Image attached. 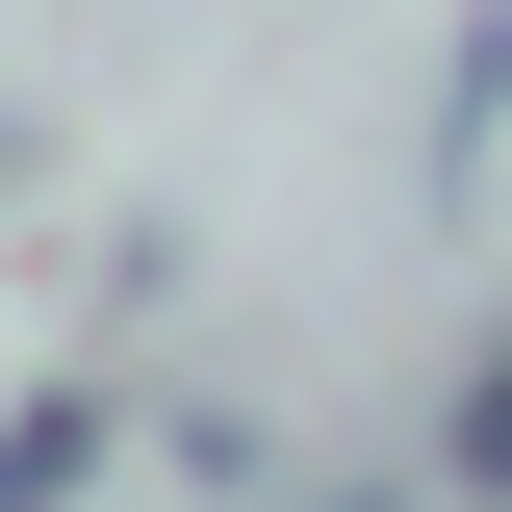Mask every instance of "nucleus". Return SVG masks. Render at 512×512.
I'll return each instance as SVG.
<instances>
[{
    "label": "nucleus",
    "instance_id": "obj_3",
    "mask_svg": "<svg viewBox=\"0 0 512 512\" xmlns=\"http://www.w3.org/2000/svg\"><path fill=\"white\" fill-rule=\"evenodd\" d=\"M461 487H487V512H512V359H487V384H461Z\"/></svg>",
    "mask_w": 512,
    "mask_h": 512
},
{
    "label": "nucleus",
    "instance_id": "obj_2",
    "mask_svg": "<svg viewBox=\"0 0 512 512\" xmlns=\"http://www.w3.org/2000/svg\"><path fill=\"white\" fill-rule=\"evenodd\" d=\"M103 436H128V384H52V410H26V436H0V512H52L77 461H103Z\"/></svg>",
    "mask_w": 512,
    "mask_h": 512
},
{
    "label": "nucleus",
    "instance_id": "obj_1",
    "mask_svg": "<svg viewBox=\"0 0 512 512\" xmlns=\"http://www.w3.org/2000/svg\"><path fill=\"white\" fill-rule=\"evenodd\" d=\"M487 128H512V0H461V52H436V128H410V180H487Z\"/></svg>",
    "mask_w": 512,
    "mask_h": 512
},
{
    "label": "nucleus",
    "instance_id": "obj_4",
    "mask_svg": "<svg viewBox=\"0 0 512 512\" xmlns=\"http://www.w3.org/2000/svg\"><path fill=\"white\" fill-rule=\"evenodd\" d=\"M333 512H384V487H333Z\"/></svg>",
    "mask_w": 512,
    "mask_h": 512
}]
</instances>
